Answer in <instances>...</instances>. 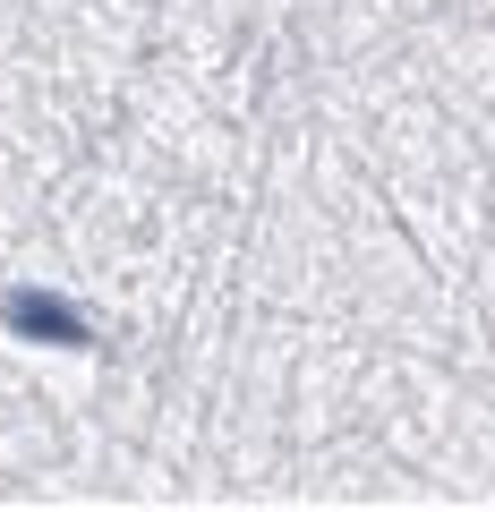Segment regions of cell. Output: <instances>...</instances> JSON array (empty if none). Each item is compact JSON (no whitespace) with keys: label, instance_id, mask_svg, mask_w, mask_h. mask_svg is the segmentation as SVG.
<instances>
[{"label":"cell","instance_id":"6da1fadb","mask_svg":"<svg viewBox=\"0 0 495 512\" xmlns=\"http://www.w3.org/2000/svg\"><path fill=\"white\" fill-rule=\"evenodd\" d=\"M9 325H18V333H52V342H86V316L60 308V299H43V291H18V299H9Z\"/></svg>","mask_w":495,"mask_h":512}]
</instances>
